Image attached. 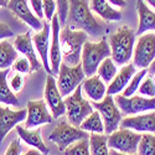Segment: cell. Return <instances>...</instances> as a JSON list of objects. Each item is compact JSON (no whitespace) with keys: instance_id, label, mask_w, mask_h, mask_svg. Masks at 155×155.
I'll use <instances>...</instances> for the list:
<instances>
[{"instance_id":"1","label":"cell","mask_w":155,"mask_h":155,"mask_svg":"<svg viewBox=\"0 0 155 155\" xmlns=\"http://www.w3.org/2000/svg\"><path fill=\"white\" fill-rule=\"evenodd\" d=\"M66 26L73 30H83L89 36H103L108 28L99 22L92 14V9L88 5V0H68V15Z\"/></svg>"},{"instance_id":"2","label":"cell","mask_w":155,"mask_h":155,"mask_svg":"<svg viewBox=\"0 0 155 155\" xmlns=\"http://www.w3.org/2000/svg\"><path fill=\"white\" fill-rule=\"evenodd\" d=\"M89 35L83 30H73L64 26L60 31V45L63 62L68 66H76L81 62L82 48Z\"/></svg>"},{"instance_id":"3","label":"cell","mask_w":155,"mask_h":155,"mask_svg":"<svg viewBox=\"0 0 155 155\" xmlns=\"http://www.w3.org/2000/svg\"><path fill=\"white\" fill-rule=\"evenodd\" d=\"M135 36H137L135 31L128 26H120L114 34H110L109 36V46L112 51L110 57L119 66H124L125 63L130 61L134 52Z\"/></svg>"},{"instance_id":"4","label":"cell","mask_w":155,"mask_h":155,"mask_svg":"<svg viewBox=\"0 0 155 155\" xmlns=\"http://www.w3.org/2000/svg\"><path fill=\"white\" fill-rule=\"evenodd\" d=\"M112 55L109 42L106 37H102L99 42H89L86 41L82 48L81 63L86 77H91L97 73V68L101 62Z\"/></svg>"},{"instance_id":"5","label":"cell","mask_w":155,"mask_h":155,"mask_svg":"<svg viewBox=\"0 0 155 155\" xmlns=\"http://www.w3.org/2000/svg\"><path fill=\"white\" fill-rule=\"evenodd\" d=\"M64 98H66L64 103H66V113H67L68 122L74 127H80L81 123L93 112L94 109L93 106L91 104L89 101L83 98L81 84L70 96Z\"/></svg>"},{"instance_id":"6","label":"cell","mask_w":155,"mask_h":155,"mask_svg":"<svg viewBox=\"0 0 155 155\" xmlns=\"http://www.w3.org/2000/svg\"><path fill=\"white\" fill-rule=\"evenodd\" d=\"M86 78L82 63L80 62L76 66H68L67 63L61 62L57 73V87L62 97L70 96Z\"/></svg>"},{"instance_id":"7","label":"cell","mask_w":155,"mask_h":155,"mask_svg":"<svg viewBox=\"0 0 155 155\" xmlns=\"http://www.w3.org/2000/svg\"><path fill=\"white\" fill-rule=\"evenodd\" d=\"M141 134L129 128H120L108 134V147L124 154H137Z\"/></svg>"},{"instance_id":"8","label":"cell","mask_w":155,"mask_h":155,"mask_svg":"<svg viewBox=\"0 0 155 155\" xmlns=\"http://www.w3.org/2000/svg\"><path fill=\"white\" fill-rule=\"evenodd\" d=\"M88 137L89 134L86 130H82L80 127H74L71 123L61 122L54 128L48 139L50 141L55 143L61 151H64V149L68 148L71 144L76 143L77 140Z\"/></svg>"},{"instance_id":"9","label":"cell","mask_w":155,"mask_h":155,"mask_svg":"<svg viewBox=\"0 0 155 155\" xmlns=\"http://www.w3.org/2000/svg\"><path fill=\"white\" fill-rule=\"evenodd\" d=\"M93 108L97 109L101 115L103 123H104L106 134H110L119 128L122 120V112L118 108L113 96L106 94V97L99 102H93Z\"/></svg>"},{"instance_id":"10","label":"cell","mask_w":155,"mask_h":155,"mask_svg":"<svg viewBox=\"0 0 155 155\" xmlns=\"http://www.w3.org/2000/svg\"><path fill=\"white\" fill-rule=\"evenodd\" d=\"M114 101L117 103L118 108L120 109L122 114L125 115H134L140 114L148 110L155 109V97H144V96H132L124 97L123 94H115Z\"/></svg>"},{"instance_id":"11","label":"cell","mask_w":155,"mask_h":155,"mask_svg":"<svg viewBox=\"0 0 155 155\" xmlns=\"http://www.w3.org/2000/svg\"><path fill=\"white\" fill-rule=\"evenodd\" d=\"M155 60V34L140 35L134 52L133 63L137 68H148L149 64Z\"/></svg>"},{"instance_id":"12","label":"cell","mask_w":155,"mask_h":155,"mask_svg":"<svg viewBox=\"0 0 155 155\" xmlns=\"http://www.w3.org/2000/svg\"><path fill=\"white\" fill-rule=\"evenodd\" d=\"M45 102L51 110V114L55 119L62 117L66 113V103L63 101V97L57 87V82L54 78V76L48 73L46 78L45 86Z\"/></svg>"},{"instance_id":"13","label":"cell","mask_w":155,"mask_h":155,"mask_svg":"<svg viewBox=\"0 0 155 155\" xmlns=\"http://www.w3.org/2000/svg\"><path fill=\"white\" fill-rule=\"evenodd\" d=\"M28 117L25 122V128L32 129L44 124H50L54 117L47 109V103L42 99L38 101H29L28 102Z\"/></svg>"},{"instance_id":"14","label":"cell","mask_w":155,"mask_h":155,"mask_svg":"<svg viewBox=\"0 0 155 155\" xmlns=\"http://www.w3.org/2000/svg\"><path fill=\"white\" fill-rule=\"evenodd\" d=\"M120 128H129L139 133H153L155 134V109L148 110L134 115H128L123 118L119 124Z\"/></svg>"},{"instance_id":"15","label":"cell","mask_w":155,"mask_h":155,"mask_svg":"<svg viewBox=\"0 0 155 155\" xmlns=\"http://www.w3.org/2000/svg\"><path fill=\"white\" fill-rule=\"evenodd\" d=\"M28 117V109L12 110L8 107L0 106V145L14 127L25 120Z\"/></svg>"},{"instance_id":"16","label":"cell","mask_w":155,"mask_h":155,"mask_svg":"<svg viewBox=\"0 0 155 155\" xmlns=\"http://www.w3.org/2000/svg\"><path fill=\"white\" fill-rule=\"evenodd\" d=\"M50 30H51V24L44 22L42 29L32 36V42H34V46L36 47L38 56L41 58L42 66L45 67L46 72L52 74L51 66H50V58H48L50 46H51V44H50Z\"/></svg>"},{"instance_id":"17","label":"cell","mask_w":155,"mask_h":155,"mask_svg":"<svg viewBox=\"0 0 155 155\" xmlns=\"http://www.w3.org/2000/svg\"><path fill=\"white\" fill-rule=\"evenodd\" d=\"M6 8L14 15H16L22 22L29 25L30 28L35 29L36 31H40L42 29L44 24L41 22V19H38L35 14H32L26 0H9Z\"/></svg>"},{"instance_id":"18","label":"cell","mask_w":155,"mask_h":155,"mask_svg":"<svg viewBox=\"0 0 155 155\" xmlns=\"http://www.w3.org/2000/svg\"><path fill=\"white\" fill-rule=\"evenodd\" d=\"M60 28L61 24L58 20V15L55 14L52 20H51V30H52V38H51V46H50V66L52 74H57L60 70V64L62 60V54H61V45H60Z\"/></svg>"},{"instance_id":"19","label":"cell","mask_w":155,"mask_h":155,"mask_svg":"<svg viewBox=\"0 0 155 155\" xmlns=\"http://www.w3.org/2000/svg\"><path fill=\"white\" fill-rule=\"evenodd\" d=\"M14 46L18 50V52L22 54L25 57L29 58V61L31 63V72H35V71L41 68L42 62H40V60H38V57L36 55L35 46H34L32 37H31L30 32L18 35L15 38Z\"/></svg>"},{"instance_id":"20","label":"cell","mask_w":155,"mask_h":155,"mask_svg":"<svg viewBox=\"0 0 155 155\" xmlns=\"http://www.w3.org/2000/svg\"><path fill=\"white\" fill-rule=\"evenodd\" d=\"M137 73V67L134 66V63H129L122 66L120 71L114 76V78L109 82V86L107 88V94L115 96L120 93L123 89L127 87L129 81L132 80V77Z\"/></svg>"},{"instance_id":"21","label":"cell","mask_w":155,"mask_h":155,"mask_svg":"<svg viewBox=\"0 0 155 155\" xmlns=\"http://www.w3.org/2000/svg\"><path fill=\"white\" fill-rule=\"evenodd\" d=\"M82 86V92L86 93V96L93 101V102H99L107 94V88L103 81L98 74H93L91 77H87L81 83Z\"/></svg>"},{"instance_id":"22","label":"cell","mask_w":155,"mask_h":155,"mask_svg":"<svg viewBox=\"0 0 155 155\" xmlns=\"http://www.w3.org/2000/svg\"><path fill=\"white\" fill-rule=\"evenodd\" d=\"M137 11L139 15V26L135 31L137 36H140L150 30H155V11L149 9V6L145 4V0L137 2Z\"/></svg>"},{"instance_id":"23","label":"cell","mask_w":155,"mask_h":155,"mask_svg":"<svg viewBox=\"0 0 155 155\" xmlns=\"http://www.w3.org/2000/svg\"><path fill=\"white\" fill-rule=\"evenodd\" d=\"M16 132L19 134V137L26 143L28 145L38 149L42 154H48L50 150L46 147V144L44 143L42 137H41V130L37 128H32V129H28V128H22L19 124L16 125Z\"/></svg>"},{"instance_id":"24","label":"cell","mask_w":155,"mask_h":155,"mask_svg":"<svg viewBox=\"0 0 155 155\" xmlns=\"http://www.w3.org/2000/svg\"><path fill=\"white\" fill-rule=\"evenodd\" d=\"M91 9L106 21H118L122 19V12L114 9L108 0H91Z\"/></svg>"},{"instance_id":"25","label":"cell","mask_w":155,"mask_h":155,"mask_svg":"<svg viewBox=\"0 0 155 155\" xmlns=\"http://www.w3.org/2000/svg\"><path fill=\"white\" fill-rule=\"evenodd\" d=\"M10 73L9 68L0 70V103L6 106H19V99L14 94V91L10 88L8 82V76Z\"/></svg>"},{"instance_id":"26","label":"cell","mask_w":155,"mask_h":155,"mask_svg":"<svg viewBox=\"0 0 155 155\" xmlns=\"http://www.w3.org/2000/svg\"><path fill=\"white\" fill-rule=\"evenodd\" d=\"M19 57L15 46L6 40H0V70H5L12 66Z\"/></svg>"},{"instance_id":"27","label":"cell","mask_w":155,"mask_h":155,"mask_svg":"<svg viewBox=\"0 0 155 155\" xmlns=\"http://www.w3.org/2000/svg\"><path fill=\"white\" fill-rule=\"evenodd\" d=\"M89 151L93 155H108V134L91 133L89 134Z\"/></svg>"},{"instance_id":"28","label":"cell","mask_w":155,"mask_h":155,"mask_svg":"<svg viewBox=\"0 0 155 155\" xmlns=\"http://www.w3.org/2000/svg\"><path fill=\"white\" fill-rule=\"evenodd\" d=\"M80 128L82 130L91 133H104V123H103L101 113L96 109L81 123Z\"/></svg>"},{"instance_id":"29","label":"cell","mask_w":155,"mask_h":155,"mask_svg":"<svg viewBox=\"0 0 155 155\" xmlns=\"http://www.w3.org/2000/svg\"><path fill=\"white\" fill-rule=\"evenodd\" d=\"M117 73H118L117 63L113 61V58L110 56L103 60L101 62V64L98 66V68H97V74L106 83H109L114 78V76L117 74Z\"/></svg>"},{"instance_id":"30","label":"cell","mask_w":155,"mask_h":155,"mask_svg":"<svg viewBox=\"0 0 155 155\" xmlns=\"http://www.w3.org/2000/svg\"><path fill=\"white\" fill-rule=\"evenodd\" d=\"M147 74H148V68H141L139 72H137L132 77V80L129 81V83L127 84V87L123 89V93L122 94L124 97H132V96H134L138 92V88H139L141 81L145 78Z\"/></svg>"},{"instance_id":"31","label":"cell","mask_w":155,"mask_h":155,"mask_svg":"<svg viewBox=\"0 0 155 155\" xmlns=\"http://www.w3.org/2000/svg\"><path fill=\"white\" fill-rule=\"evenodd\" d=\"M137 154H140V155H155V134H153V133L141 134Z\"/></svg>"},{"instance_id":"32","label":"cell","mask_w":155,"mask_h":155,"mask_svg":"<svg viewBox=\"0 0 155 155\" xmlns=\"http://www.w3.org/2000/svg\"><path fill=\"white\" fill-rule=\"evenodd\" d=\"M66 155H88L91 154L89 151V137L82 138L76 141V144H71L68 148L64 149Z\"/></svg>"},{"instance_id":"33","label":"cell","mask_w":155,"mask_h":155,"mask_svg":"<svg viewBox=\"0 0 155 155\" xmlns=\"http://www.w3.org/2000/svg\"><path fill=\"white\" fill-rule=\"evenodd\" d=\"M138 92L144 96V97H155V82L151 77H145V78L141 81Z\"/></svg>"},{"instance_id":"34","label":"cell","mask_w":155,"mask_h":155,"mask_svg":"<svg viewBox=\"0 0 155 155\" xmlns=\"http://www.w3.org/2000/svg\"><path fill=\"white\" fill-rule=\"evenodd\" d=\"M9 86L10 88L14 91L15 93H19L22 91V88L25 86V80H24V76L22 73L20 72H16V73H11L9 76Z\"/></svg>"},{"instance_id":"35","label":"cell","mask_w":155,"mask_h":155,"mask_svg":"<svg viewBox=\"0 0 155 155\" xmlns=\"http://www.w3.org/2000/svg\"><path fill=\"white\" fill-rule=\"evenodd\" d=\"M12 68L15 70V72H20L22 74H26L31 72V63L28 57H18L15 62L12 63Z\"/></svg>"},{"instance_id":"36","label":"cell","mask_w":155,"mask_h":155,"mask_svg":"<svg viewBox=\"0 0 155 155\" xmlns=\"http://www.w3.org/2000/svg\"><path fill=\"white\" fill-rule=\"evenodd\" d=\"M57 4V12H58V20L60 24L66 26L67 15H68V0H56Z\"/></svg>"},{"instance_id":"37","label":"cell","mask_w":155,"mask_h":155,"mask_svg":"<svg viewBox=\"0 0 155 155\" xmlns=\"http://www.w3.org/2000/svg\"><path fill=\"white\" fill-rule=\"evenodd\" d=\"M42 4H44V14L46 20H48L51 22L54 15H55V11H56V2L55 0H42Z\"/></svg>"},{"instance_id":"38","label":"cell","mask_w":155,"mask_h":155,"mask_svg":"<svg viewBox=\"0 0 155 155\" xmlns=\"http://www.w3.org/2000/svg\"><path fill=\"white\" fill-rule=\"evenodd\" d=\"M30 4H31V9L34 10L35 15H36L38 19H42V18H45L42 0H30Z\"/></svg>"},{"instance_id":"39","label":"cell","mask_w":155,"mask_h":155,"mask_svg":"<svg viewBox=\"0 0 155 155\" xmlns=\"http://www.w3.org/2000/svg\"><path fill=\"white\" fill-rule=\"evenodd\" d=\"M6 155H19L21 154V144H20V140L19 139H14L10 143L9 148L5 151Z\"/></svg>"},{"instance_id":"40","label":"cell","mask_w":155,"mask_h":155,"mask_svg":"<svg viewBox=\"0 0 155 155\" xmlns=\"http://www.w3.org/2000/svg\"><path fill=\"white\" fill-rule=\"evenodd\" d=\"M12 36H14V31L9 28V25L0 22V40L6 38V37H12Z\"/></svg>"},{"instance_id":"41","label":"cell","mask_w":155,"mask_h":155,"mask_svg":"<svg viewBox=\"0 0 155 155\" xmlns=\"http://www.w3.org/2000/svg\"><path fill=\"white\" fill-rule=\"evenodd\" d=\"M108 2L114 5V6H119V8H124L127 5V2L125 0H108Z\"/></svg>"},{"instance_id":"42","label":"cell","mask_w":155,"mask_h":155,"mask_svg":"<svg viewBox=\"0 0 155 155\" xmlns=\"http://www.w3.org/2000/svg\"><path fill=\"white\" fill-rule=\"evenodd\" d=\"M148 73L150 76H155V60L149 64V67H148Z\"/></svg>"},{"instance_id":"43","label":"cell","mask_w":155,"mask_h":155,"mask_svg":"<svg viewBox=\"0 0 155 155\" xmlns=\"http://www.w3.org/2000/svg\"><path fill=\"white\" fill-rule=\"evenodd\" d=\"M8 3H9V0H0V8L2 6H8Z\"/></svg>"},{"instance_id":"44","label":"cell","mask_w":155,"mask_h":155,"mask_svg":"<svg viewBox=\"0 0 155 155\" xmlns=\"http://www.w3.org/2000/svg\"><path fill=\"white\" fill-rule=\"evenodd\" d=\"M145 2H147L151 8H154V9H155V0H145Z\"/></svg>"}]
</instances>
